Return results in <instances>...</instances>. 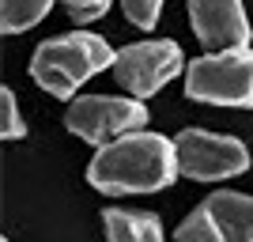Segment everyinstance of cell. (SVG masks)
<instances>
[{
    "label": "cell",
    "mask_w": 253,
    "mask_h": 242,
    "mask_svg": "<svg viewBox=\"0 0 253 242\" xmlns=\"http://www.w3.org/2000/svg\"><path fill=\"white\" fill-rule=\"evenodd\" d=\"M91 186L102 193H155L167 190L178 178V147L174 140L159 133H132L102 147L91 167H87Z\"/></svg>",
    "instance_id": "obj_1"
},
{
    "label": "cell",
    "mask_w": 253,
    "mask_h": 242,
    "mask_svg": "<svg viewBox=\"0 0 253 242\" xmlns=\"http://www.w3.org/2000/svg\"><path fill=\"white\" fill-rule=\"evenodd\" d=\"M181 46L178 42H132L117 49L114 61V80L125 87L128 95H155L170 76L181 72Z\"/></svg>",
    "instance_id": "obj_7"
},
{
    "label": "cell",
    "mask_w": 253,
    "mask_h": 242,
    "mask_svg": "<svg viewBox=\"0 0 253 242\" xmlns=\"http://www.w3.org/2000/svg\"><path fill=\"white\" fill-rule=\"evenodd\" d=\"M106 0H72L68 4V15H72L76 23H95V19H102L106 15Z\"/></svg>",
    "instance_id": "obj_13"
},
{
    "label": "cell",
    "mask_w": 253,
    "mask_h": 242,
    "mask_svg": "<svg viewBox=\"0 0 253 242\" xmlns=\"http://www.w3.org/2000/svg\"><path fill=\"white\" fill-rule=\"evenodd\" d=\"M159 11H163L159 0H128V4H125L128 23H136L140 31H151V27H155V23H159Z\"/></svg>",
    "instance_id": "obj_12"
},
{
    "label": "cell",
    "mask_w": 253,
    "mask_h": 242,
    "mask_svg": "<svg viewBox=\"0 0 253 242\" xmlns=\"http://www.w3.org/2000/svg\"><path fill=\"white\" fill-rule=\"evenodd\" d=\"M189 23L211 53L250 49V19H246V8L234 0H193Z\"/></svg>",
    "instance_id": "obj_8"
},
{
    "label": "cell",
    "mask_w": 253,
    "mask_h": 242,
    "mask_svg": "<svg viewBox=\"0 0 253 242\" xmlns=\"http://www.w3.org/2000/svg\"><path fill=\"white\" fill-rule=\"evenodd\" d=\"M49 15V4L45 0H8L0 8V31L4 34H23L31 31L34 23H42Z\"/></svg>",
    "instance_id": "obj_10"
},
{
    "label": "cell",
    "mask_w": 253,
    "mask_h": 242,
    "mask_svg": "<svg viewBox=\"0 0 253 242\" xmlns=\"http://www.w3.org/2000/svg\"><path fill=\"white\" fill-rule=\"evenodd\" d=\"M114 61H117V49H110L106 38H98V34H61V38H49L34 49L31 76L49 95L72 98L76 87H84L106 64L114 68Z\"/></svg>",
    "instance_id": "obj_2"
},
{
    "label": "cell",
    "mask_w": 253,
    "mask_h": 242,
    "mask_svg": "<svg viewBox=\"0 0 253 242\" xmlns=\"http://www.w3.org/2000/svg\"><path fill=\"white\" fill-rule=\"evenodd\" d=\"M174 242H253V197L246 193H211L178 223Z\"/></svg>",
    "instance_id": "obj_5"
},
{
    "label": "cell",
    "mask_w": 253,
    "mask_h": 242,
    "mask_svg": "<svg viewBox=\"0 0 253 242\" xmlns=\"http://www.w3.org/2000/svg\"><path fill=\"white\" fill-rule=\"evenodd\" d=\"M106 223V242H167L163 223L151 212H125V208H110L102 216Z\"/></svg>",
    "instance_id": "obj_9"
},
{
    "label": "cell",
    "mask_w": 253,
    "mask_h": 242,
    "mask_svg": "<svg viewBox=\"0 0 253 242\" xmlns=\"http://www.w3.org/2000/svg\"><path fill=\"white\" fill-rule=\"evenodd\" d=\"M4 242H8V239H4Z\"/></svg>",
    "instance_id": "obj_14"
},
{
    "label": "cell",
    "mask_w": 253,
    "mask_h": 242,
    "mask_svg": "<svg viewBox=\"0 0 253 242\" xmlns=\"http://www.w3.org/2000/svg\"><path fill=\"white\" fill-rule=\"evenodd\" d=\"M178 147V174L193 182H219L234 178L250 167V151L242 140L219 137V133H204V129H185L174 137Z\"/></svg>",
    "instance_id": "obj_6"
},
{
    "label": "cell",
    "mask_w": 253,
    "mask_h": 242,
    "mask_svg": "<svg viewBox=\"0 0 253 242\" xmlns=\"http://www.w3.org/2000/svg\"><path fill=\"white\" fill-rule=\"evenodd\" d=\"M0 137L4 140L27 137V125H23V117H19V106H15L11 87H0Z\"/></svg>",
    "instance_id": "obj_11"
},
{
    "label": "cell",
    "mask_w": 253,
    "mask_h": 242,
    "mask_svg": "<svg viewBox=\"0 0 253 242\" xmlns=\"http://www.w3.org/2000/svg\"><path fill=\"white\" fill-rule=\"evenodd\" d=\"M185 95L193 102L215 106H253V49L208 53L185 64Z\"/></svg>",
    "instance_id": "obj_3"
},
{
    "label": "cell",
    "mask_w": 253,
    "mask_h": 242,
    "mask_svg": "<svg viewBox=\"0 0 253 242\" xmlns=\"http://www.w3.org/2000/svg\"><path fill=\"white\" fill-rule=\"evenodd\" d=\"M64 125L72 129L80 140L95 144L98 151L117 140L132 137V133H144L148 125V106L140 98H106V95H84L76 98L64 114Z\"/></svg>",
    "instance_id": "obj_4"
}]
</instances>
